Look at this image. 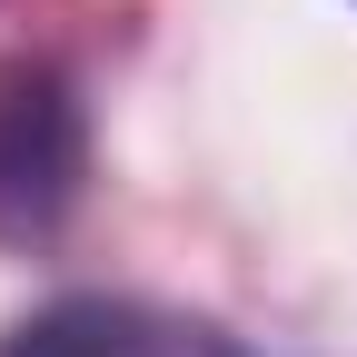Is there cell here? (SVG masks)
Listing matches in <instances>:
<instances>
[{
	"instance_id": "cell-1",
	"label": "cell",
	"mask_w": 357,
	"mask_h": 357,
	"mask_svg": "<svg viewBox=\"0 0 357 357\" xmlns=\"http://www.w3.org/2000/svg\"><path fill=\"white\" fill-rule=\"evenodd\" d=\"M89 178V119L79 89L50 60H0V238L40 248L70 229Z\"/></svg>"
},
{
	"instance_id": "cell-2",
	"label": "cell",
	"mask_w": 357,
	"mask_h": 357,
	"mask_svg": "<svg viewBox=\"0 0 357 357\" xmlns=\"http://www.w3.org/2000/svg\"><path fill=\"white\" fill-rule=\"evenodd\" d=\"M0 357H189V347L139 298H50L0 337Z\"/></svg>"
}]
</instances>
